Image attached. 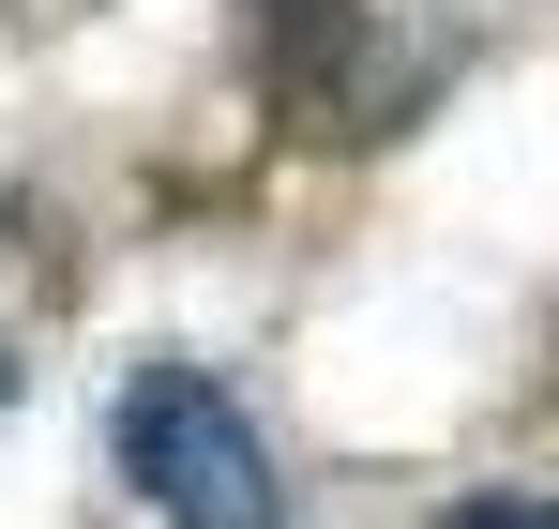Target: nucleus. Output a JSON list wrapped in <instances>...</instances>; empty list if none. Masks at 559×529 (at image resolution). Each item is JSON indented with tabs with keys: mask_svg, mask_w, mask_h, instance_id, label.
Returning <instances> with one entry per match:
<instances>
[{
	"mask_svg": "<svg viewBox=\"0 0 559 529\" xmlns=\"http://www.w3.org/2000/svg\"><path fill=\"white\" fill-rule=\"evenodd\" d=\"M318 15H333V0H258V31H318Z\"/></svg>",
	"mask_w": 559,
	"mask_h": 529,
	"instance_id": "7ed1b4c3",
	"label": "nucleus"
},
{
	"mask_svg": "<svg viewBox=\"0 0 559 529\" xmlns=\"http://www.w3.org/2000/svg\"><path fill=\"white\" fill-rule=\"evenodd\" d=\"M0 409H15V349H0Z\"/></svg>",
	"mask_w": 559,
	"mask_h": 529,
	"instance_id": "20e7f679",
	"label": "nucleus"
},
{
	"mask_svg": "<svg viewBox=\"0 0 559 529\" xmlns=\"http://www.w3.org/2000/svg\"><path fill=\"white\" fill-rule=\"evenodd\" d=\"M121 484L167 529H287L273 439H258L197 363H136V393H121Z\"/></svg>",
	"mask_w": 559,
	"mask_h": 529,
	"instance_id": "f257e3e1",
	"label": "nucleus"
},
{
	"mask_svg": "<svg viewBox=\"0 0 559 529\" xmlns=\"http://www.w3.org/2000/svg\"><path fill=\"white\" fill-rule=\"evenodd\" d=\"M454 529H559V499H530V484H499V499H454Z\"/></svg>",
	"mask_w": 559,
	"mask_h": 529,
	"instance_id": "f03ea898",
	"label": "nucleus"
}]
</instances>
